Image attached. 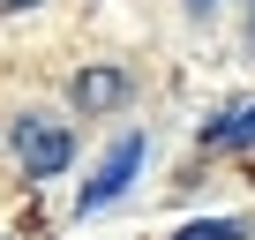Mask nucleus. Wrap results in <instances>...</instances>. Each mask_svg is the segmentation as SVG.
<instances>
[{
    "label": "nucleus",
    "instance_id": "nucleus-1",
    "mask_svg": "<svg viewBox=\"0 0 255 240\" xmlns=\"http://www.w3.org/2000/svg\"><path fill=\"white\" fill-rule=\"evenodd\" d=\"M15 158H23V173H38V180H53V173H68V158H75V135L60 128V120H15Z\"/></svg>",
    "mask_w": 255,
    "mask_h": 240
},
{
    "label": "nucleus",
    "instance_id": "nucleus-2",
    "mask_svg": "<svg viewBox=\"0 0 255 240\" xmlns=\"http://www.w3.org/2000/svg\"><path fill=\"white\" fill-rule=\"evenodd\" d=\"M135 165H143V135H120V143L105 150V165H98V180H83V195H75V210H83V218H98L105 203H120V195H128V180H135Z\"/></svg>",
    "mask_w": 255,
    "mask_h": 240
},
{
    "label": "nucleus",
    "instance_id": "nucleus-3",
    "mask_svg": "<svg viewBox=\"0 0 255 240\" xmlns=\"http://www.w3.org/2000/svg\"><path fill=\"white\" fill-rule=\"evenodd\" d=\"M75 105H83V113L128 105V75H120V68H83V75H75Z\"/></svg>",
    "mask_w": 255,
    "mask_h": 240
},
{
    "label": "nucleus",
    "instance_id": "nucleus-4",
    "mask_svg": "<svg viewBox=\"0 0 255 240\" xmlns=\"http://www.w3.org/2000/svg\"><path fill=\"white\" fill-rule=\"evenodd\" d=\"M203 143H210V150H248V143H255V105H240V113L210 120V128H203Z\"/></svg>",
    "mask_w": 255,
    "mask_h": 240
},
{
    "label": "nucleus",
    "instance_id": "nucleus-5",
    "mask_svg": "<svg viewBox=\"0 0 255 240\" xmlns=\"http://www.w3.org/2000/svg\"><path fill=\"white\" fill-rule=\"evenodd\" d=\"M173 240H240V225L233 218H210V225H180Z\"/></svg>",
    "mask_w": 255,
    "mask_h": 240
},
{
    "label": "nucleus",
    "instance_id": "nucleus-6",
    "mask_svg": "<svg viewBox=\"0 0 255 240\" xmlns=\"http://www.w3.org/2000/svg\"><path fill=\"white\" fill-rule=\"evenodd\" d=\"M188 8H195V15H210V0H188Z\"/></svg>",
    "mask_w": 255,
    "mask_h": 240
}]
</instances>
